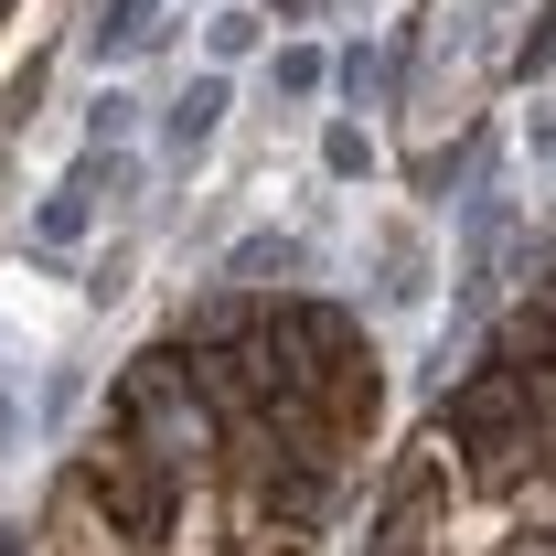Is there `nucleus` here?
Instances as JSON below:
<instances>
[{"mask_svg":"<svg viewBox=\"0 0 556 556\" xmlns=\"http://www.w3.org/2000/svg\"><path fill=\"white\" fill-rule=\"evenodd\" d=\"M257 33H268L257 11H214V33H204V43H214V75L236 65V54H257Z\"/></svg>","mask_w":556,"mask_h":556,"instance_id":"nucleus-7","label":"nucleus"},{"mask_svg":"<svg viewBox=\"0 0 556 556\" xmlns=\"http://www.w3.org/2000/svg\"><path fill=\"white\" fill-rule=\"evenodd\" d=\"M225 108H236V86H225V75H182V97H172V108H161V139H172V161H204L214 150V129H225Z\"/></svg>","mask_w":556,"mask_h":556,"instance_id":"nucleus-1","label":"nucleus"},{"mask_svg":"<svg viewBox=\"0 0 556 556\" xmlns=\"http://www.w3.org/2000/svg\"><path fill=\"white\" fill-rule=\"evenodd\" d=\"M300 268H311V247H300V236H268V225H257V236H236V257H225V278H247V289L300 278Z\"/></svg>","mask_w":556,"mask_h":556,"instance_id":"nucleus-2","label":"nucleus"},{"mask_svg":"<svg viewBox=\"0 0 556 556\" xmlns=\"http://www.w3.org/2000/svg\"><path fill=\"white\" fill-rule=\"evenodd\" d=\"M375 268H386V278H375V300H386V311H407L417 289H428V247H417L407 225H386V247H375Z\"/></svg>","mask_w":556,"mask_h":556,"instance_id":"nucleus-3","label":"nucleus"},{"mask_svg":"<svg viewBox=\"0 0 556 556\" xmlns=\"http://www.w3.org/2000/svg\"><path fill=\"white\" fill-rule=\"evenodd\" d=\"M129 11H150V0H129Z\"/></svg>","mask_w":556,"mask_h":556,"instance_id":"nucleus-12","label":"nucleus"},{"mask_svg":"<svg viewBox=\"0 0 556 556\" xmlns=\"http://www.w3.org/2000/svg\"><path fill=\"white\" fill-rule=\"evenodd\" d=\"M321 172H332V182H364V172H375V139L364 129H321Z\"/></svg>","mask_w":556,"mask_h":556,"instance_id":"nucleus-6","label":"nucleus"},{"mask_svg":"<svg viewBox=\"0 0 556 556\" xmlns=\"http://www.w3.org/2000/svg\"><path fill=\"white\" fill-rule=\"evenodd\" d=\"M86 225H97V193H86V182L65 172V182H54V193L33 204V247H75Z\"/></svg>","mask_w":556,"mask_h":556,"instance_id":"nucleus-4","label":"nucleus"},{"mask_svg":"<svg viewBox=\"0 0 556 556\" xmlns=\"http://www.w3.org/2000/svg\"><path fill=\"white\" fill-rule=\"evenodd\" d=\"M525 150H535V161H556V97L535 108V118H525Z\"/></svg>","mask_w":556,"mask_h":556,"instance_id":"nucleus-10","label":"nucleus"},{"mask_svg":"<svg viewBox=\"0 0 556 556\" xmlns=\"http://www.w3.org/2000/svg\"><path fill=\"white\" fill-rule=\"evenodd\" d=\"M86 129H97V150H118V139L139 129V97H129V86H108V97L86 108Z\"/></svg>","mask_w":556,"mask_h":556,"instance_id":"nucleus-8","label":"nucleus"},{"mask_svg":"<svg viewBox=\"0 0 556 556\" xmlns=\"http://www.w3.org/2000/svg\"><path fill=\"white\" fill-rule=\"evenodd\" d=\"M321 75H332V65H321L311 43H289V54L268 65V97H321Z\"/></svg>","mask_w":556,"mask_h":556,"instance_id":"nucleus-5","label":"nucleus"},{"mask_svg":"<svg viewBox=\"0 0 556 556\" xmlns=\"http://www.w3.org/2000/svg\"><path fill=\"white\" fill-rule=\"evenodd\" d=\"M535 65H556V11H535V33H525V75Z\"/></svg>","mask_w":556,"mask_h":556,"instance_id":"nucleus-9","label":"nucleus"},{"mask_svg":"<svg viewBox=\"0 0 556 556\" xmlns=\"http://www.w3.org/2000/svg\"><path fill=\"white\" fill-rule=\"evenodd\" d=\"M0 428H11V396H0Z\"/></svg>","mask_w":556,"mask_h":556,"instance_id":"nucleus-11","label":"nucleus"}]
</instances>
